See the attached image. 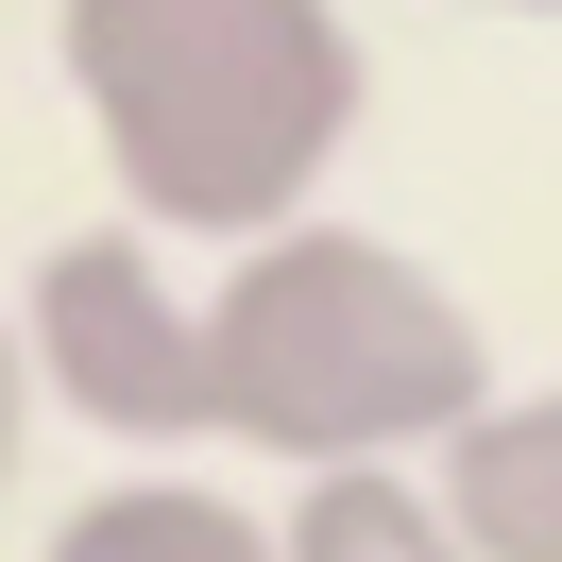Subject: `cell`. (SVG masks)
Segmentation results:
<instances>
[{"label":"cell","mask_w":562,"mask_h":562,"mask_svg":"<svg viewBox=\"0 0 562 562\" xmlns=\"http://www.w3.org/2000/svg\"><path fill=\"white\" fill-rule=\"evenodd\" d=\"M18 409H35V341L0 324V477H18Z\"/></svg>","instance_id":"52a82bcc"},{"label":"cell","mask_w":562,"mask_h":562,"mask_svg":"<svg viewBox=\"0 0 562 562\" xmlns=\"http://www.w3.org/2000/svg\"><path fill=\"white\" fill-rule=\"evenodd\" d=\"M290 562H477V546H460L443 494H409V477H307Z\"/></svg>","instance_id":"8992f818"},{"label":"cell","mask_w":562,"mask_h":562,"mask_svg":"<svg viewBox=\"0 0 562 562\" xmlns=\"http://www.w3.org/2000/svg\"><path fill=\"white\" fill-rule=\"evenodd\" d=\"M52 562H290V546L256 512H222V494H188V477H120L52 528Z\"/></svg>","instance_id":"5b68a950"},{"label":"cell","mask_w":562,"mask_h":562,"mask_svg":"<svg viewBox=\"0 0 562 562\" xmlns=\"http://www.w3.org/2000/svg\"><path fill=\"white\" fill-rule=\"evenodd\" d=\"M35 375L69 392L103 443H205L222 426V358H205V307L154 290L137 239H52L35 256Z\"/></svg>","instance_id":"3957f363"},{"label":"cell","mask_w":562,"mask_h":562,"mask_svg":"<svg viewBox=\"0 0 562 562\" xmlns=\"http://www.w3.org/2000/svg\"><path fill=\"white\" fill-rule=\"evenodd\" d=\"M443 528L477 562H562V392L528 409H477L443 443Z\"/></svg>","instance_id":"277c9868"},{"label":"cell","mask_w":562,"mask_h":562,"mask_svg":"<svg viewBox=\"0 0 562 562\" xmlns=\"http://www.w3.org/2000/svg\"><path fill=\"white\" fill-rule=\"evenodd\" d=\"M69 86L120 188L205 239H290L358 137V52L324 0H69Z\"/></svg>","instance_id":"6da1fadb"},{"label":"cell","mask_w":562,"mask_h":562,"mask_svg":"<svg viewBox=\"0 0 562 562\" xmlns=\"http://www.w3.org/2000/svg\"><path fill=\"white\" fill-rule=\"evenodd\" d=\"M512 18H562V0H512Z\"/></svg>","instance_id":"ba28073f"},{"label":"cell","mask_w":562,"mask_h":562,"mask_svg":"<svg viewBox=\"0 0 562 562\" xmlns=\"http://www.w3.org/2000/svg\"><path fill=\"white\" fill-rule=\"evenodd\" d=\"M222 426L324 477H375L392 443H460L477 426V324L426 256L358 239V222H290L239 256V290L205 307Z\"/></svg>","instance_id":"7a4b0ae2"}]
</instances>
